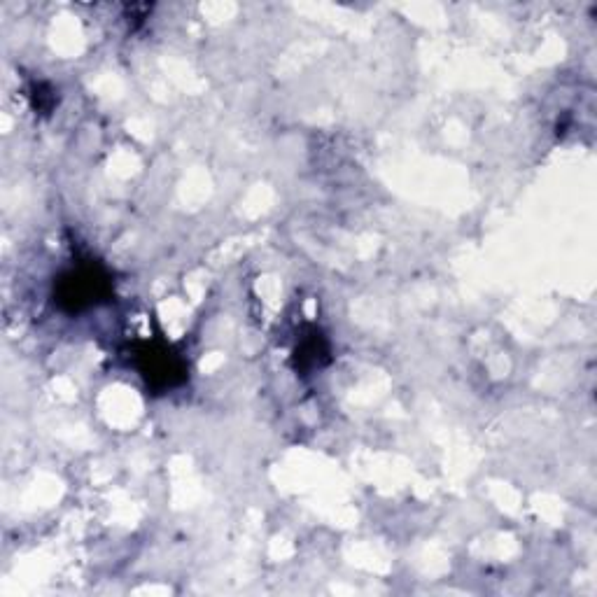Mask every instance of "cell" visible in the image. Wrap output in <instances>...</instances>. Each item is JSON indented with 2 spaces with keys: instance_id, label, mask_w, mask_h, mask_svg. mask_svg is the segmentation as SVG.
Segmentation results:
<instances>
[{
  "instance_id": "1",
  "label": "cell",
  "mask_w": 597,
  "mask_h": 597,
  "mask_svg": "<svg viewBox=\"0 0 597 597\" xmlns=\"http://www.w3.org/2000/svg\"><path fill=\"white\" fill-rule=\"evenodd\" d=\"M105 294H108V280L98 278L96 273H91V269L73 273V276L66 280V285H63V299L73 301V304H70L73 311L96 304Z\"/></svg>"
}]
</instances>
